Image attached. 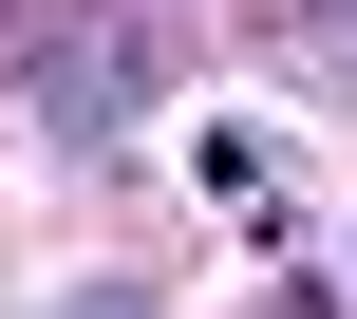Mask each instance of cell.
Masks as SVG:
<instances>
[{"label":"cell","instance_id":"6da1fadb","mask_svg":"<svg viewBox=\"0 0 357 319\" xmlns=\"http://www.w3.org/2000/svg\"><path fill=\"white\" fill-rule=\"evenodd\" d=\"M169 75H188V19H169V0H56L19 94H38L56 150H132V132L169 113Z\"/></svg>","mask_w":357,"mask_h":319},{"label":"cell","instance_id":"3957f363","mask_svg":"<svg viewBox=\"0 0 357 319\" xmlns=\"http://www.w3.org/2000/svg\"><path fill=\"white\" fill-rule=\"evenodd\" d=\"M56 319H169V282H75Z\"/></svg>","mask_w":357,"mask_h":319},{"label":"cell","instance_id":"277c9868","mask_svg":"<svg viewBox=\"0 0 357 319\" xmlns=\"http://www.w3.org/2000/svg\"><path fill=\"white\" fill-rule=\"evenodd\" d=\"M38 19H56V0H0V94L38 75Z\"/></svg>","mask_w":357,"mask_h":319},{"label":"cell","instance_id":"7a4b0ae2","mask_svg":"<svg viewBox=\"0 0 357 319\" xmlns=\"http://www.w3.org/2000/svg\"><path fill=\"white\" fill-rule=\"evenodd\" d=\"M245 38H264L301 94H357V0H245Z\"/></svg>","mask_w":357,"mask_h":319},{"label":"cell","instance_id":"5b68a950","mask_svg":"<svg viewBox=\"0 0 357 319\" xmlns=\"http://www.w3.org/2000/svg\"><path fill=\"white\" fill-rule=\"evenodd\" d=\"M339 282H357V263H339Z\"/></svg>","mask_w":357,"mask_h":319}]
</instances>
